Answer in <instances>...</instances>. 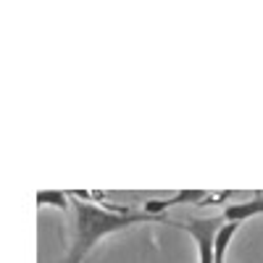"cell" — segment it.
<instances>
[{
  "label": "cell",
  "mask_w": 263,
  "mask_h": 263,
  "mask_svg": "<svg viewBox=\"0 0 263 263\" xmlns=\"http://www.w3.org/2000/svg\"><path fill=\"white\" fill-rule=\"evenodd\" d=\"M239 227H242V224L224 221L221 229L216 232V237H213V263H227V250H229V245H232L234 234L239 232Z\"/></svg>",
  "instance_id": "obj_5"
},
{
  "label": "cell",
  "mask_w": 263,
  "mask_h": 263,
  "mask_svg": "<svg viewBox=\"0 0 263 263\" xmlns=\"http://www.w3.org/2000/svg\"><path fill=\"white\" fill-rule=\"evenodd\" d=\"M205 197H208V190H179V192H174L171 197H163V200H145L142 213H147V216H166V211L174 208V205H184V203L203 205Z\"/></svg>",
  "instance_id": "obj_3"
},
{
  "label": "cell",
  "mask_w": 263,
  "mask_h": 263,
  "mask_svg": "<svg viewBox=\"0 0 263 263\" xmlns=\"http://www.w3.org/2000/svg\"><path fill=\"white\" fill-rule=\"evenodd\" d=\"M69 242H66V255L61 263H82L87 255L100 245L105 237L119 234L132 227L142 224H166L168 216H147L142 211H132L126 205H95L87 200H71L69 205Z\"/></svg>",
  "instance_id": "obj_1"
},
{
  "label": "cell",
  "mask_w": 263,
  "mask_h": 263,
  "mask_svg": "<svg viewBox=\"0 0 263 263\" xmlns=\"http://www.w3.org/2000/svg\"><path fill=\"white\" fill-rule=\"evenodd\" d=\"M221 216L224 221H234V224H245L255 216H263V192H253L248 200H239V203H224Z\"/></svg>",
  "instance_id": "obj_4"
},
{
  "label": "cell",
  "mask_w": 263,
  "mask_h": 263,
  "mask_svg": "<svg viewBox=\"0 0 263 263\" xmlns=\"http://www.w3.org/2000/svg\"><path fill=\"white\" fill-rule=\"evenodd\" d=\"M224 224V216L216 213V216H205V218H197V216H187V218H171L168 227L179 229L184 234H190L195 239V248H197V263H213V237L216 232L221 229Z\"/></svg>",
  "instance_id": "obj_2"
},
{
  "label": "cell",
  "mask_w": 263,
  "mask_h": 263,
  "mask_svg": "<svg viewBox=\"0 0 263 263\" xmlns=\"http://www.w3.org/2000/svg\"><path fill=\"white\" fill-rule=\"evenodd\" d=\"M34 203L40 208H45V205H53L58 211H69L71 200H69V192H63V190H40L37 197H34Z\"/></svg>",
  "instance_id": "obj_6"
}]
</instances>
